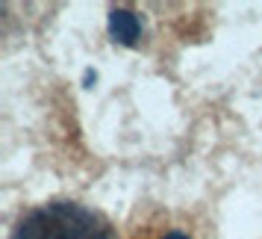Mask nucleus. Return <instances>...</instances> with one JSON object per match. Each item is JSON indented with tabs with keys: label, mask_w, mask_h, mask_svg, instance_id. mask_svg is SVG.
<instances>
[{
	"label": "nucleus",
	"mask_w": 262,
	"mask_h": 239,
	"mask_svg": "<svg viewBox=\"0 0 262 239\" xmlns=\"http://www.w3.org/2000/svg\"><path fill=\"white\" fill-rule=\"evenodd\" d=\"M12 239H118L106 218L74 201L36 207L15 225Z\"/></svg>",
	"instance_id": "obj_1"
},
{
	"label": "nucleus",
	"mask_w": 262,
	"mask_h": 239,
	"mask_svg": "<svg viewBox=\"0 0 262 239\" xmlns=\"http://www.w3.org/2000/svg\"><path fill=\"white\" fill-rule=\"evenodd\" d=\"M109 36L121 45H136L142 36V21L130 9H112L109 12Z\"/></svg>",
	"instance_id": "obj_2"
},
{
	"label": "nucleus",
	"mask_w": 262,
	"mask_h": 239,
	"mask_svg": "<svg viewBox=\"0 0 262 239\" xmlns=\"http://www.w3.org/2000/svg\"><path fill=\"white\" fill-rule=\"evenodd\" d=\"M162 239H189V236H186L183 230H168V233H165Z\"/></svg>",
	"instance_id": "obj_3"
}]
</instances>
